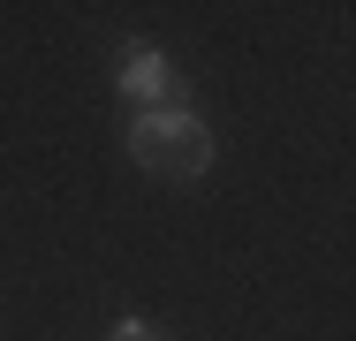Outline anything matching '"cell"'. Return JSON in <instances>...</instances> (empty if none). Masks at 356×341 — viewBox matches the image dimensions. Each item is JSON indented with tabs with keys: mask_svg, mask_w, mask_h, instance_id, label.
Instances as JSON below:
<instances>
[{
	"mask_svg": "<svg viewBox=\"0 0 356 341\" xmlns=\"http://www.w3.org/2000/svg\"><path fill=\"white\" fill-rule=\"evenodd\" d=\"M129 152L159 175H205L213 167V129L190 99H167V106H137L129 114Z\"/></svg>",
	"mask_w": 356,
	"mask_h": 341,
	"instance_id": "6da1fadb",
	"label": "cell"
},
{
	"mask_svg": "<svg viewBox=\"0 0 356 341\" xmlns=\"http://www.w3.org/2000/svg\"><path fill=\"white\" fill-rule=\"evenodd\" d=\"M114 84H122L129 106H167V99H175V61H167L159 46H122Z\"/></svg>",
	"mask_w": 356,
	"mask_h": 341,
	"instance_id": "7a4b0ae2",
	"label": "cell"
},
{
	"mask_svg": "<svg viewBox=\"0 0 356 341\" xmlns=\"http://www.w3.org/2000/svg\"><path fill=\"white\" fill-rule=\"evenodd\" d=\"M106 341H152V326H144L137 311H129V319H114V334H106Z\"/></svg>",
	"mask_w": 356,
	"mask_h": 341,
	"instance_id": "3957f363",
	"label": "cell"
}]
</instances>
